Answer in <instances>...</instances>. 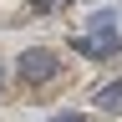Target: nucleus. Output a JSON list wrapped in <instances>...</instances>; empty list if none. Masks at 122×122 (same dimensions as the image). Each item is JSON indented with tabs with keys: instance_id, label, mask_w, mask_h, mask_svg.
Returning <instances> with one entry per match:
<instances>
[{
	"instance_id": "2",
	"label": "nucleus",
	"mask_w": 122,
	"mask_h": 122,
	"mask_svg": "<svg viewBox=\"0 0 122 122\" xmlns=\"http://www.w3.org/2000/svg\"><path fill=\"white\" fill-rule=\"evenodd\" d=\"M20 81H46V76H56V51H46V46H30L20 51Z\"/></svg>"
},
{
	"instance_id": "7",
	"label": "nucleus",
	"mask_w": 122,
	"mask_h": 122,
	"mask_svg": "<svg viewBox=\"0 0 122 122\" xmlns=\"http://www.w3.org/2000/svg\"><path fill=\"white\" fill-rule=\"evenodd\" d=\"M0 81H5V71H0Z\"/></svg>"
},
{
	"instance_id": "5",
	"label": "nucleus",
	"mask_w": 122,
	"mask_h": 122,
	"mask_svg": "<svg viewBox=\"0 0 122 122\" xmlns=\"http://www.w3.org/2000/svg\"><path fill=\"white\" fill-rule=\"evenodd\" d=\"M30 5H36V10H41V15H51V10H56V5H61V0H30Z\"/></svg>"
},
{
	"instance_id": "1",
	"label": "nucleus",
	"mask_w": 122,
	"mask_h": 122,
	"mask_svg": "<svg viewBox=\"0 0 122 122\" xmlns=\"http://www.w3.org/2000/svg\"><path fill=\"white\" fill-rule=\"evenodd\" d=\"M71 46H76L81 56H92V61L122 56V36H117V25H107V30H86V36H71Z\"/></svg>"
},
{
	"instance_id": "3",
	"label": "nucleus",
	"mask_w": 122,
	"mask_h": 122,
	"mask_svg": "<svg viewBox=\"0 0 122 122\" xmlns=\"http://www.w3.org/2000/svg\"><path fill=\"white\" fill-rule=\"evenodd\" d=\"M97 107H102V112H117V107H122V81L102 86V92H97Z\"/></svg>"
},
{
	"instance_id": "4",
	"label": "nucleus",
	"mask_w": 122,
	"mask_h": 122,
	"mask_svg": "<svg viewBox=\"0 0 122 122\" xmlns=\"http://www.w3.org/2000/svg\"><path fill=\"white\" fill-rule=\"evenodd\" d=\"M107 25H117V10H97V15L86 20V30H107Z\"/></svg>"
},
{
	"instance_id": "6",
	"label": "nucleus",
	"mask_w": 122,
	"mask_h": 122,
	"mask_svg": "<svg viewBox=\"0 0 122 122\" xmlns=\"http://www.w3.org/2000/svg\"><path fill=\"white\" fill-rule=\"evenodd\" d=\"M51 122H86V117H81V112H56Z\"/></svg>"
}]
</instances>
